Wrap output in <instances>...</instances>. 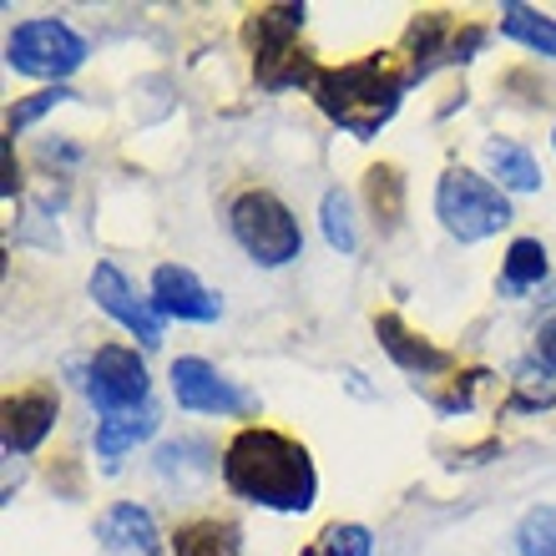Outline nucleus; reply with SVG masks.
Returning <instances> with one entry per match:
<instances>
[{
	"instance_id": "obj_1",
	"label": "nucleus",
	"mask_w": 556,
	"mask_h": 556,
	"mask_svg": "<svg viewBox=\"0 0 556 556\" xmlns=\"http://www.w3.org/2000/svg\"><path fill=\"white\" fill-rule=\"evenodd\" d=\"M223 481L233 496L264 511H308L319 496V470L308 451L268 425H249L223 445Z\"/></svg>"
},
{
	"instance_id": "obj_2",
	"label": "nucleus",
	"mask_w": 556,
	"mask_h": 556,
	"mask_svg": "<svg viewBox=\"0 0 556 556\" xmlns=\"http://www.w3.org/2000/svg\"><path fill=\"white\" fill-rule=\"evenodd\" d=\"M314 97H319V106L344 132H354L365 142V137H375L384 122L395 117L400 97H405V76L384 72L380 61L369 56V61H354V66H339V72H319Z\"/></svg>"
},
{
	"instance_id": "obj_3",
	"label": "nucleus",
	"mask_w": 556,
	"mask_h": 556,
	"mask_svg": "<svg viewBox=\"0 0 556 556\" xmlns=\"http://www.w3.org/2000/svg\"><path fill=\"white\" fill-rule=\"evenodd\" d=\"M435 218L460 243H481L511 223V198L470 167H445L435 182Z\"/></svg>"
},
{
	"instance_id": "obj_4",
	"label": "nucleus",
	"mask_w": 556,
	"mask_h": 556,
	"mask_svg": "<svg viewBox=\"0 0 556 556\" xmlns=\"http://www.w3.org/2000/svg\"><path fill=\"white\" fill-rule=\"evenodd\" d=\"M228 228H233L238 249L249 253L258 268H283L304 253V228H299V218L264 188L238 192L233 207H228Z\"/></svg>"
},
{
	"instance_id": "obj_5",
	"label": "nucleus",
	"mask_w": 556,
	"mask_h": 556,
	"mask_svg": "<svg viewBox=\"0 0 556 556\" xmlns=\"http://www.w3.org/2000/svg\"><path fill=\"white\" fill-rule=\"evenodd\" d=\"M5 61H11V72L41 76V81H56L61 87L72 72H81L87 41L66 21H21L5 36Z\"/></svg>"
},
{
	"instance_id": "obj_6",
	"label": "nucleus",
	"mask_w": 556,
	"mask_h": 556,
	"mask_svg": "<svg viewBox=\"0 0 556 556\" xmlns=\"http://www.w3.org/2000/svg\"><path fill=\"white\" fill-rule=\"evenodd\" d=\"M87 400L97 405V415H122V410H142L147 405V365L142 354L127 350V344H102V350L91 354L87 365Z\"/></svg>"
},
{
	"instance_id": "obj_7",
	"label": "nucleus",
	"mask_w": 556,
	"mask_h": 556,
	"mask_svg": "<svg viewBox=\"0 0 556 556\" xmlns=\"http://www.w3.org/2000/svg\"><path fill=\"white\" fill-rule=\"evenodd\" d=\"M173 395L192 415H249L258 405L243 384H233L218 365H207L198 354H182L173 365Z\"/></svg>"
},
{
	"instance_id": "obj_8",
	"label": "nucleus",
	"mask_w": 556,
	"mask_h": 556,
	"mask_svg": "<svg viewBox=\"0 0 556 556\" xmlns=\"http://www.w3.org/2000/svg\"><path fill=\"white\" fill-rule=\"evenodd\" d=\"M91 304L102 308L106 319H117L132 339H142V350H157L162 344V314L152 299H137V289L122 278L117 264H97L91 268Z\"/></svg>"
},
{
	"instance_id": "obj_9",
	"label": "nucleus",
	"mask_w": 556,
	"mask_h": 556,
	"mask_svg": "<svg viewBox=\"0 0 556 556\" xmlns=\"http://www.w3.org/2000/svg\"><path fill=\"white\" fill-rule=\"evenodd\" d=\"M152 304H157L162 319H188V324H213L223 314L218 293L182 264H157L152 268Z\"/></svg>"
},
{
	"instance_id": "obj_10",
	"label": "nucleus",
	"mask_w": 556,
	"mask_h": 556,
	"mask_svg": "<svg viewBox=\"0 0 556 556\" xmlns=\"http://www.w3.org/2000/svg\"><path fill=\"white\" fill-rule=\"evenodd\" d=\"M61 400L51 390H15L5 395V455L41 451V440L56 430Z\"/></svg>"
},
{
	"instance_id": "obj_11",
	"label": "nucleus",
	"mask_w": 556,
	"mask_h": 556,
	"mask_svg": "<svg viewBox=\"0 0 556 556\" xmlns=\"http://www.w3.org/2000/svg\"><path fill=\"white\" fill-rule=\"evenodd\" d=\"M97 542L112 556H157V521L137 501H117L97 516Z\"/></svg>"
},
{
	"instance_id": "obj_12",
	"label": "nucleus",
	"mask_w": 556,
	"mask_h": 556,
	"mask_svg": "<svg viewBox=\"0 0 556 556\" xmlns=\"http://www.w3.org/2000/svg\"><path fill=\"white\" fill-rule=\"evenodd\" d=\"M375 334H380L384 354H390L405 375H440V369L451 365V354L435 350V344H425V339H415L395 314H380V319H375Z\"/></svg>"
},
{
	"instance_id": "obj_13",
	"label": "nucleus",
	"mask_w": 556,
	"mask_h": 556,
	"mask_svg": "<svg viewBox=\"0 0 556 556\" xmlns=\"http://www.w3.org/2000/svg\"><path fill=\"white\" fill-rule=\"evenodd\" d=\"M152 430H157V410H152V405H142V410H122V415H102V420H97V455H102V466L117 470L122 455L137 451Z\"/></svg>"
},
{
	"instance_id": "obj_14",
	"label": "nucleus",
	"mask_w": 556,
	"mask_h": 556,
	"mask_svg": "<svg viewBox=\"0 0 556 556\" xmlns=\"http://www.w3.org/2000/svg\"><path fill=\"white\" fill-rule=\"evenodd\" d=\"M173 556H243V531L223 516H198L188 527H177Z\"/></svg>"
},
{
	"instance_id": "obj_15",
	"label": "nucleus",
	"mask_w": 556,
	"mask_h": 556,
	"mask_svg": "<svg viewBox=\"0 0 556 556\" xmlns=\"http://www.w3.org/2000/svg\"><path fill=\"white\" fill-rule=\"evenodd\" d=\"M485 162H491V177H496L501 192H536L542 188V167H536V157H531L521 142H506V137L485 142Z\"/></svg>"
},
{
	"instance_id": "obj_16",
	"label": "nucleus",
	"mask_w": 556,
	"mask_h": 556,
	"mask_svg": "<svg viewBox=\"0 0 556 556\" xmlns=\"http://www.w3.org/2000/svg\"><path fill=\"white\" fill-rule=\"evenodd\" d=\"M501 36L521 41L536 56L556 61V21L542 11H531V5H501Z\"/></svg>"
},
{
	"instance_id": "obj_17",
	"label": "nucleus",
	"mask_w": 556,
	"mask_h": 556,
	"mask_svg": "<svg viewBox=\"0 0 556 556\" xmlns=\"http://www.w3.org/2000/svg\"><path fill=\"white\" fill-rule=\"evenodd\" d=\"M319 223H324V238L329 249L339 253H359V223H354V198L344 188H329L319 203Z\"/></svg>"
},
{
	"instance_id": "obj_18",
	"label": "nucleus",
	"mask_w": 556,
	"mask_h": 556,
	"mask_svg": "<svg viewBox=\"0 0 556 556\" xmlns=\"http://www.w3.org/2000/svg\"><path fill=\"white\" fill-rule=\"evenodd\" d=\"M501 278H506V289H511V293H527L531 283H542V278H546L542 238H516L511 249H506V268H501Z\"/></svg>"
},
{
	"instance_id": "obj_19",
	"label": "nucleus",
	"mask_w": 556,
	"mask_h": 556,
	"mask_svg": "<svg viewBox=\"0 0 556 556\" xmlns=\"http://www.w3.org/2000/svg\"><path fill=\"white\" fill-rule=\"evenodd\" d=\"M516 552L521 556H556V506H536L516 527Z\"/></svg>"
},
{
	"instance_id": "obj_20",
	"label": "nucleus",
	"mask_w": 556,
	"mask_h": 556,
	"mask_svg": "<svg viewBox=\"0 0 556 556\" xmlns=\"http://www.w3.org/2000/svg\"><path fill=\"white\" fill-rule=\"evenodd\" d=\"M308 556H375V536L365 527H354V521H334Z\"/></svg>"
},
{
	"instance_id": "obj_21",
	"label": "nucleus",
	"mask_w": 556,
	"mask_h": 556,
	"mask_svg": "<svg viewBox=\"0 0 556 556\" xmlns=\"http://www.w3.org/2000/svg\"><path fill=\"white\" fill-rule=\"evenodd\" d=\"M72 97H76L72 87H46V91H36V97H26V102H15V106H11V117H5V127H11V137H15V132H26V127H30L36 117H46L51 106L72 102Z\"/></svg>"
},
{
	"instance_id": "obj_22",
	"label": "nucleus",
	"mask_w": 556,
	"mask_h": 556,
	"mask_svg": "<svg viewBox=\"0 0 556 556\" xmlns=\"http://www.w3.org/2000/svg\"><path fill=\"white\" fill-rule=\"evenodd\" d=\"M369 198H375V207L384 213V223L400 218V177H395V167H375V173H369Z\"/></svg>"
},
{
	"instance_id": "obj_23",
	"label": "nucleus",
	"mask_w": 556,
	"mask_h": 556,
	"mask_svg": "<svg viewBox=\"0 0 556 556\" xmlns=\"http://www.w3.org/2000/svg\"><path fill=\"white\" fill-rule=\"evenodd\" d=\"M536 359H542L546 369H556V319H546L542 334H536Z\"/></svg>"
},
{
	"instance_id": "obj_24",
	"label": "nucleus",
	"mask_w": 556,
	"mask_h": 556,
	"mask_svg": "<svg viewBox=\"0 0 556 556\" xmlns=\"http://www.w3.org/2000/svg\"><path fill=\"white\" fill-rule=\"evenodd\" d=\"M552 142H556V127H552Z\"/></svg>"
}]
</instances>
